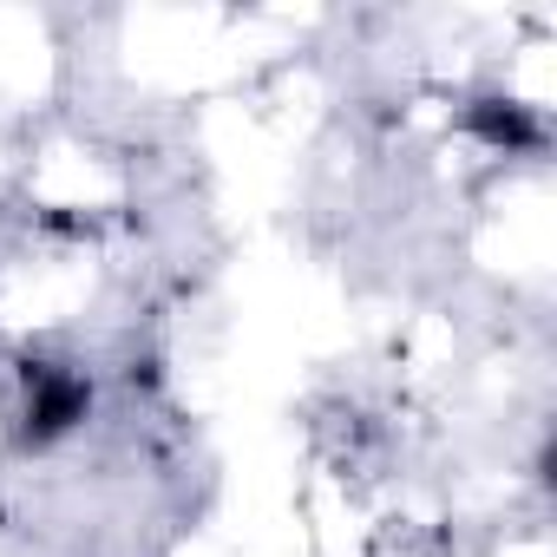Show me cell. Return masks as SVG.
Wrapping results in <instances>:
<instances>
[{
  "label": "cell",
  "mask_w": 557,
  "mask_h": 557,
  "mask_svg": "<svg viewBox=\"0 0 557 557\" xmlns=\"http://www.w3.org/2000/svg\"><path fill=\"white\" fill-rule=\"evenodd\" d=\"M92 407V381L66 361H21V433L34 446L73 433Z\"/></svg>",
  "instance_id": "6da1fadb"
},
{
  "label": "cell",
  "mask_w": 557,
  "mask_h": 557,
  "mask_svg": "<svg viewBox=\"0 0 557 557\" xmlns=\"http://www.w3.org/2000/svg\"><path fill=\"white\" fill-rule=\"evenodd\" d=\"M466 125L492 145V151H537L544 145V119L531 112V106H518V99H479L472 112H466Z\"/></svg>",
  "instance_id": "7a4b0ae2"
}]
</instances>
